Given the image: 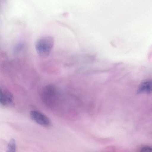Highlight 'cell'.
Here are the masks:
<instances>
[{"label": "cell", "instance_id": "277c9868", "mask_svg": "<svg viewBox=\"0 0 152 152\" xmlns=\"http://www.w3.org/2000/svg\"><path fill=\"white\" fill-rule=\"evenodd\" d=\"M13 101V97L10 92L0 88V103L5 106L7 103L11 104Z\"/></svg>", "mask_w": 152, "mask_h": 152}, {"label": "cell", "instance_id": "ba28073f", "mask_svg": "<svg viewBox=\"0 0 152 152\" xmlns=\"http://www.w3.org/2000/svg\"><path fill=\"white\" fill-rule=\"evenodd\" d=\"M23 45L22 43L19 44L16 46L15 49V52L18 53L23 48Z\"/></svg>", "mask_w": 152, "mask_h": 152}, {"label": "cell", "instance_id": "8992f818", "mask_svg": "<svg viewBox=\"0 0 152 152\" xmlns=\"http://www.w3.org/2000/svg\"><path fill=\"white\" fill-rule=\"evenodd\" d=\"M16 144L15 140L12 139L10 141L7 146V152H16Z\"/></svg>", "mask_w": 152, "mask_h": 152}, {"label": "cell", "instance_id": "3957f363", "mask_svg": "<svg viewBox=\"0 0 152 152\" xmlns=\"http://www.w3.org/2000/svg\"><path fill=\"white\" fill-rule=\"evenodd\" d=\"M30 116L33 121L41 126L46 127L51 126V123L49 118L39 111L36 110L31 111Z\"/></svg>", "mask_w": 152, "mask_h": 152}, {"label": "cell", "instance_id": "5b68a950", "mask_svg": "<svg viewBox=\"0 0 152 152\" xmlns=\"http://www.w3.org/2000/svg\"><path fill=\"white\" fill-rule=\"evenodd\" d=\"M151 91V82L150 80L143 82L140 85L138 93H150Z\"/></svg>", "mask_w": 152, "mask_h": 152}, {"label": "cell", "instance_id": "6da1fadb", "mask_svg": "<svg viewBox=\"0 0 152 152\" xmlns=\"http://www.w3.org/2000/svg\"><path fill=\"white\" fill-rule=\"evenodd\" d=\"M54 40L49 35L41 37L36 41L35 48L38 55L41 57L46 58L50 55L53 48Z\"/></svg>", "mask_w": 152, "mask_h": 152}, {"label": "cell", "instance_id": "7a4b0ae2", "mask_svg": "<svg viewBox=\"0 0 152 152\" xmlns=\"http://www.w3.org/2000/svg\"><path fill=\"white\" fill-rule=\"evenodd\" d=\"M56 90L53 85L49 84L44 86L41 94L43 102L47 106H51L54 103L57 96Z\"/></svg>", "mask_w": 152, "mask_h": 152}, {"label": "cell", "instance_id": "52a82bcc", "mask_svg": "<svg viewBox=\"0 0 152 152\" xmlns=\"http://www.w3.org/2000/svg\"><path fill=\"white\" fill-rule=\"evenodd\" d=\"M140 152H152V148L149 146H145L141 148Z\"/></svg>", "mask_w": 152, "mask_h": 152}]
</instances>
